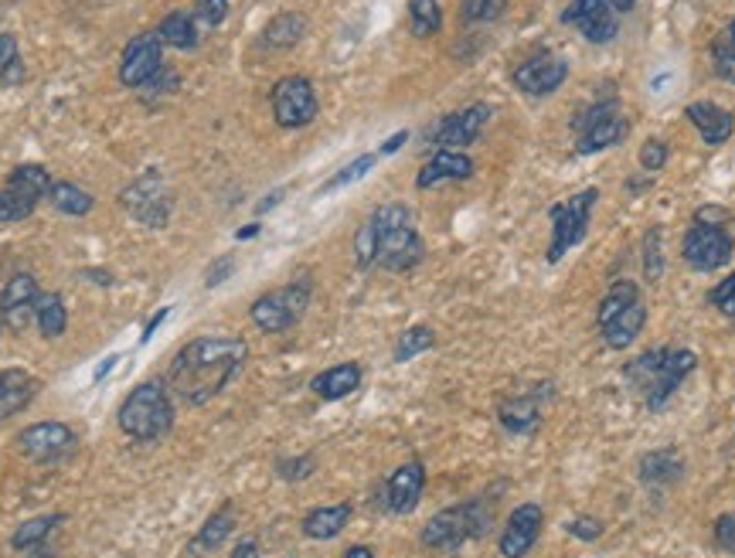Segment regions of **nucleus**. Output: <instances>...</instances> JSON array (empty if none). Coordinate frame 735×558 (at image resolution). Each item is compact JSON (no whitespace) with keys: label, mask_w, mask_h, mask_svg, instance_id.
Masks as SVG:
<instances>
[{"label":"nucleus","mask_w":735,"mask_h":558,"mask_svg":"<svg viewBox=\"0 0 735 558\" xmlns=\"http://www.w3.org/2000/svg\"><path fill=\"white\" fill-rule=\"evenodd\" d=\"M542 524H545V515L538 504H518L508 524L500 531V555L504 558H524L531 548H535L538 535H542Z\"/></svg>","instance_id":"obj_16"},{"label":"nucleus","mask_w":735,"mask_h":558,"mask_svg":"<svg viewBox=\"0 0 735 558\" xmlns=\"http://www.w3.org/2000/svg\"><path fill=\"white\" fill-rule=\"evenodd\" d=\"M48 201H52L55 212L72 215V218H83V215H89L96 208V198L86 188L72 185V181H55L52 191H48Z\"/></svg>","instance_id":"obj_30"},{"label":"nucleus","mask_w":735,"mask_h":558,"mask_svg":"<svg viewBox=\"0 0 735 558\" xmlns=\"http://www.w3.org/2000/svg\"><path fill=\"white\" fill-rule=\"evenodd\" d=\"M405 140H409V134H405V130H402V134H395V137H389L382 147H378V154H382V157H385V154H395V150H398Z\"/></svg>","instance_id":"obj_53"},{"label":"nucleus","mask_w":735,"mask_h":558,"mask_svg":"<svg viewBox=\"0 0 735 558\" xmlns=\"http://www.w3.org/2000/svg\"><path fill=\"white\" fill-rule=\"evenodd\" d=\"M681 460L674 449H657V453H647L641 460V480L644 484H671V480L681 477Z\"/></svg>","instance_id":"obj_33"},{"label":"nucleus","mask_w":735,"mask_h":558,"mask_svg":"<svg viewBox=\"0 0 735 558\" xmlns=\"http://www.w3.org/2000/svg\"><path fill=\"white\" fill-rule=\"evenodd\" d=\"M715 542H719L728 555H735V511H732V515H722V518L715 521Z\"/></svg>","instance_id":"obj_50"},{"label":"nucleus","mask_w":735,"mask_h":558,"mask_svg":"<svg viewBox=\"0 0 735 558\" xmlns=\"http://www.w3.org/2000/svg\"><path fill=\"white\" fill-rule=\"evenodd\" d=\"M712 65L719 72V79L735 86V41L728 35H722L712 48Z\"/></svg>","instance_id":"obj_42"},{"label":"nucleus","mask_w":735,"mask_h":558,"mask_svg":"<svg viewBox=\"0 0 735 558\" xmlns=\"http://www.w3.org/2000/svg\"><path fill=\"white\" fill-rule=\"evenodd\" d=\"M470 174H473V161L467 154H460V150H436V154L429 157V164L419 170L416 185L426 191L446 181H467Z\"/></svg>","instance_id":"obj_20"},{"label":"nucleus","mask_w":735,"mask_h":558,"mask_svg":"<svg viewBox=\"0 0 735 558\" xmlns=\"http://www.w3.org/2000/svg\"><path fill=\"white\" fill-rule=\"evenodd\" d=\"M38 283L31 272H17L8 279V287L0 290V317H4V324L11 327V331H24L35 314H38Z\"/></svg>","instance_id":"obj_15"},{"label":"nucleus","mask_w":735,"mask_h":558,"mask_svg":"<svg viewBox=\"0 0 735 558\" xmlns=\"http://www.w3.org/2000/svg\"><path fill=\"white\" fill-rule=\"evenodd\" d=\"M661 272H664V239H661V228H650L644 236V276L661 279Z\"/></svg>","instance_id":"obj_40"},{"label":"nucleus","mask_w":735,"mask_h":558,"mask_svg":"<svg viewBox=\"0 0 735 558\" xmlns=\"http://www.w3.org/2000/svg\"><path fill=\"white\" fill-rule=\"evenodd\" d=\"M119 429L137 443H161L174 426V402L164 382H143L119 405Z\"/></svg>","instance_id":"obj_3"},{"label":"nucleus","mask_w":735,"mask_h":558,"mask_svg":"<svg viewBox=\"0 0 735 558\" xmlns=\"http://www.w3.org/2000/svg\"><path fill=\"white\" fill-rule=\"evenodd\" d=\"M123 205L130 208L134 218H140L150 228H164L170 218V194L157 167H147L137 181L123 191Z\"/></svg>","instance_id":"obj_9"},{"label":"nucleus","mask_w":735,"mask_h":558,"mask_svg":"<svg viewBox=\"0 0 735 558\" xmlns=\"http://www.w3.org/2000/svg\"><path fill=\"white\" fill-rule=\"evenodd\" d=\"M668 157H671V150H668V143L664 140H647L644 147H641V167L647 170V174H657V170H664L668 167Z\"/></svg>","instance_id":"obj_44"},{"label":"nucleus","mask_w":735,"mask_h":558,"mask_svg":"<svg viewBox=\"0 0 735 558\" xmlns=\"http://www.w3.org/2000/svg\"><path fill=\"white\" fill-rule=\"evenodd\" d=\"M249 358V344L242 338H194L174 354L167 371V389L181 405H208L225 385L239 375Z\"/></svg>","instance_id":"obj_1"},{"label":"nucleus","mask_w":735,"mask_h":558,"mask_svg":"<svg viewBox=\"0 0 735 558\" xmlns=\"http://www.w3.org/2000/svg\"><path fill=\"white\" fill-rule=\"evenodd\" d=\"M232 528H236V511H232V504H225L221 511H215L205 524H201V531H198L194 542H191V551L208 555V551L221 548L225 538L232 535Z\"/></svg>","instance_id":"obj_28"},{"label":"nucleus","mask_w":735,"mask_h":558,"mask_svg":"<svg viewBox=\"0 0 735 558\" xmlns=\"http://www.w3.org/2000/svg\"><path fill=\"white\" fill-rule=\"evenodd\" d=\"M311 293H314V283H311L307 276H300V279H293V283H287L280 290L263 293L256 303H252L249 317H252V324L259 327V331H266V334H283V331H290V327L303 314H307Z\"/></svg>","instance_id":"obj_6"},{"label":"nucleus","mask_w":735,"mask_h":558,"mask_svg":"<svg viewBox=\"0 0 735 558\" xmlns=\"http://www.w3.org/2000/svg\"><path fill=\"white\" fill-rule=\"evenodd\" d=\"M626 134H630V119L620 116V110H617L610 116H603L599 123H593L590 130H582L575 150H579V154H599V150L617 147Z\"/></svg>","instance_id":"obj_26"},{"label":"nucleus","mask_w":735,"mask_h":558,"mask_svg":"<svg viewBox=\"0 0 735 558\" xmlns=\"http://www.w3.org/2000/svg\"><path fill=\"white\" fill-rule=\"evenodd\" d=\"M351 521V504H327V507H314V511L303 518L300 531L314 542H331Z\"/></svg>","instance_id":"obj_25"},{"label":"nucleus","mask_w":735,"mask_h":558,"mask_svg":"<svg viewBox=\"0 0 735 558\" xmlns=\"http://www.w3.org/2000/svg\"><path fill=\"white\" fill-rule=\"evenodd\" d=\"M725 35H728V38L735 41V17H732V24H728V31H725Z\"/></svg>","instance_id":"obj_59"},{"label":"nucleus","mask_w":735,"mask_h":558,"mask_svg":"<svg viewBox=\"0 0 735 558\" xmlns=\"http://www.w3.org/2000/svg\"><path fill=\"white\" fill-rule=\"evenodd\" d=\"M599 191L596 188H586L572 194L562 205H552V245H548V263H559L572 245H579L586 239V228H590V215H593V205H596Z\"/></svg>","instance_id":"obj_7"},{"label":"nucleus","mask_w":735,"mask_h":558,"mask_svg":"<svg viewBox=\"0 0 735 558\" xmlns=\"http://www.w3.org/2000/svg\"><path fill=\"white\" fill-rule=\"evenodd\" d=\"M167 314H170V307H164V310H161V314H157V317H150V324H147V327H143V338H140V341H143V344H147V341H150V338H154V334H157V327H161V324H164V320H167Z\"/></svg>","instance_id":"obj_52"},{"label":"nucleus","mask_w":735,"mask_h":558,"mask_svg":"<svg viewBox=\"0 0 735 558\" xmlns=\"http://www.w3.org/2000/svg\"><path fill=\"white\" fill-rule=\"evenodd\" d=\"M378 228V266H385L389 272H409L413 266L422 263V239L416 232L413 212L405 205H385L375 215Z\"/></svg>","instance_id":"obj_4"},{"label":"nucleus","mask_w":735,"mask_h":558,"mask_svg":"<svg viewBox=\"0 0 735 558\" xmlns=\"http://www.w3.org/2000/svg\"><path fill=\"white\" fill-rule=\"evenodd\" d=\"M610 4L617 8V14H630L633 8H637V0H610Z\"/></svg>","instance_id":"obj_57"},{"label":"nucleus","mask_w":735,"mask_h":558,"mask_svg":"<svg viewBox=\"0 0 735 558\" xmlns=\"http://www.w3.org/2000/svg\"><path fill=\"white\" fill-rule=\"evenodd\" d=\"M436 344V334L429 331V327H409L402 338H398V344H395V362L398 365H405V362H413L416 354H422V351H429Z\"/></svg>","instance_id":"obj_36"},{"label":"nucleus","mask_w":735,"mask_h":558,"mask_svg":"<svg viewBox=\"0 0 735 558\" xmlns=\"http://www.w3.org/2000/svg\"><path fill=\"white\" fill-rule=\"evenodd\" d=\"M283 194H287V188H280V191H273V194H266V201H259V208H256V212L263 215V212L276 208V205H280V201H283Z\"/></svg>","instance_id":"obj_54"},{"label":"nucleus","mask_w":735,"mask_h":558,"mask_svg":"<svg viewBox=\"0 0 735 558\" xmlns=\"http://www.w3.org/2000/svg\"><path fill=\"white\" fill-rule=\"evenodd\" d=\"M358 385H362V368L354 365V362H344V365L327 368V371H320V375L314 378V382H311L314 395L324 398V402L347 398L351 392H358Z\"/></svg>","instance_id":"obj_24"},{"label":"nucleus","mask_w":735,"mask_h":558,"mask_svg":"<svg viewBox=\"0 0 735 558\" xmlns=\"http://www.w3.org/2000/svg\"><path fill=\"white\" fill-rule=\"evenodd\" d=\"M303 35H307V17L287 11V14H276V17L266 24L263 45H266V48H276V52H283V48H293Z\"/></svg>","instance_id":"obj_29"},{"label":"nucleus","mask_w":735,"mask_h":558,"mask_svg":"<svg viewBox=\"0 0 735 558\" xmlns=\"http://www.w3.org/2000/svg\"><path fill=\"white\" fill-rule=\"evenodd\" d=\"M164 68V41L157 31H143L130 38L119 59V83L130 89H143L161 75Z\"/></svg>","instance_id":"obj_10"},{"label":"nucleus","mask_w":735,"mask_h":558,"mask_svg":"<svg viewBox=\"0 0 735 558\" xmlns=\"http://www.w3.org/2000/svg\"><path fill=\"white\" fill-rule=\"evenodd\" d=\"M344 558H375V551H371L368 545H351V548L344 551Z\"/></svg>","instance_id":"obj_56"},{"label":"nucleus","mask_w":735,"mask_h":558,"mask_svg":"<svg viewBox=\"0 0 735 558\" xmlns=\"http://www.w3.org/2000/svg\"><path fill=\"white\" fill-rule=\"evenodd\" d=\"M426 487V470L419 460L402 464L385 484V507L392 515H413Z\"/></svg>","instance_id":"obj_18"},{"label":"nucleus","mask_w":735,"mask_h":558,"mask_svg":"<svg viewBox=\"0 0 735 558\" xmlns=\"http://www.w3.org/2000/svg\"><path fill=\"white\" fill-rule=\"evenodd\" d=\"M164 48H181V52H191V48L201 45V35H205V28H201V21L194 17V11H174L161 21L157 28Z\"/></svg>","instance_id":"obj_27"},{"label":"nucleus","mask_w":735,"mask_h":558,"mask_svg":"<svg viewBox=\"0 0 735 558\" xmlns=\"http://www.w3.org/2000/svg\"><path fill=\"white\" fill-rule=\"evenodd\" d=\"M681 249H684V263H688L692 269H698V272H715V269H722L732 259L735 242H732V236L725 232L722 225H701V221H695L688 228V236H684V245Z\"/></svg>","instance_id":"obj_11"},{"label":"nucleus","mask_w":735,"mask_h":558,"mask_svg":"<svg viewBox=\"0 0 735 558\" xmlns=\"http://www.w3.org/2000/svg\"><path fill=\"white\" fill-rule=\"evenodd\" d=\"M38 392V378L24 368H4L0 371V422L17 416Z\"/></svg>","instance_id":"obj_22"},{"label":"nucleus","mask_w":735,"mask_h":558,"mask_svg":"<svg viewBox=\"0 0 735 558\" xmlns=\"http://www.w3.org/2000/svg\"><path fill=\"white\" fill-rule=\"evenodd\" d=\"M232 558H259V545L252 542V538H242V542L236 545Z\"/></svg>","instance_id":"obj_51"},{"label":"nucleus","mask_w":735,"mask_h":558,"mask_svg":"<svg viewBox=\"0 0 735 558\" xmlns=\"http://www.w3.org/2000/svg\"><path fill=\"white\" fill-rule=\"evenodd\" d=\"M562 21L575 24V28L586 35V41H593V45H610L620 31V14L610 0H572Z\"/></svg>","instance_id":"obj_13"},{"label":"nucleus","mask_w":735,"mask_h":558,"mask_svg":"<svg viewBox=\"0 0 735 558\" xmlns=\"http://www.w3.org/2000/svg\"><path fill=\"white\" fill-rule=\"evenodd\" d=\"M695 368H698L695 351L650 347L623 368V378H626V385L644 398L650 413H661Z\"/></svg>","instance_id":"obj_2"},{"label":"nucleus","mask_w":735,"mask_h":558,"mask_svg":"<svg viewBox=\"0 0 735 558\" xmlns=\"http://www.w3.org/2000/svg\"><path fill=\"white\" fill-rule=\"evenodd\" d=\"M708 303H712V307H719L725 317H735V272L728 279H722V283L712 293H708Z\"/></svg>","instance_id":"obj_46"},{"label":"nucleus","mask_w":735,"mask_h":558,"mask_svg":"<svg viewBox=\"0 0 735 558\" xmlns=\"http://www.w3.org/2000/svg\"><path fill=\"white\" fill-rule=\"evenodd\" d=\"M62 521H65V515H41V518L24 521V524L14 531V535H11V548L28 551V548H35V545H41Z\"/></svg>","instance_id":"obj_34"},{"label":"nucleus","mask_w":735,"mask_h":558,"mask_svg":"<svg viewBox=\"0 0 735 558\" xmlns=\"http://www.w3.org/2000/svg\"><path fill=\"white\" fill-rule=\"evenodd\" d=\"M508 0H464V17L467 21H494L504 14Z\"/></svg>","instance_id":"obj_45"},{"label":"nucleus","mask_w":735,"mask_h":558,"mask_svg":"<svg viewBox=\"0 0 735 558\" xmlns=\"http://www.w3.org/2000/svg\"><path fill=\"white\" fill-rule=\"evenodd\" d=\"M21 75H24V65H21V52H17V38L0 35V79L17 83Z\"/></svg>","instance_id":"obj_41"},{"label":"nucleus","mask_w":735,"mask_h":558,"mask_svg":"<svg viewBox=\"0 0 735 558\" xmlns=\"http://www.w3.org/2000/svg\"><path fill=\"white\" fill-rule=\"evenodd\" d=\"M569 75V65L559 55H535L515 68V86L528 96H548L555 92Z\"/></svg>","instance_id":"obj_17"},{"label":"nucleus","mask_w":735,"mask_h":558,"mask_svg":"<svg viewBox=\"0 0 735 558\" xmlns=\"http://www.w3.org/2000/svg\"><path fill=\"white\" fill-rule=\"evenodd\" d=\"M566 528H569V535H575L579 542H596V538L603 535V521H596V518H590V515L572 518Z\"/></svg>","instance_id":"obj_47"},{"label":"nucleus","mask_w":735,"mask_h":558,"mask_svg":"<svg viewBox=\"0 0 735 558\" xmlns=\"http://www.w3.org/2000/svg\"><path fill=\"white\" fill-rule=\"evenodd\" d=\"M35 208H38L35 198L21 194V191H14L8 185L0 188V221H24V218H31Z\"/></svg>","instance_id":"obj_37"},{"label":"nucleus","mask_w":735,"mask_h":558,"mask_svg":"<svg viewBox=\"0 0 735 558\" xmlns=\"http://www.w3.org/2000/svg\"><path fill=\"white\" fill-rule=\"evenodd\" d=\"M228 8L232 0H194V17L201 21V28H218V24L228 17Z\"/></svg>","instance_id":"obj_43"},{"label":"nucleus","mask_w":735,"mask_h":558,"mask_svg":"<svg viewBox=\"0 0 735 558\" xmlns=\"http://www.w3.org/2000/svg\"><path fill=\"white\" fill-rule=\"evenodd\" d=\"M409 28L416 38H433L443 28L440 0H409Z\"/></svg>","instance_id":"obj_35"},{"label":"nucleus","mask_w":735,"mask_h":558,"mask_svg":"<svg viewBox=\"0 0 735 558\" xmlns=\"http://www.w3.org/2000/svg\"><path fill=\"white\" fill-rule=\"evenodd\" d=\"M494 521V511L484 497L467 500V504H453L446 511L429 518V524L422 528V545L433 551H456L460 545L487 535V528Z\"/></svg>","instance_id":"obj_5"},{"label":"nucleus","mask_w":735,"mask_h":558,"mask_svg":"<svg viewBox=\"0 0 735 558\" xmlns=\"http://www.w3.org/2000/svg\"><path fill=\"white\" fill-rule=\"evenodd\" d=\"M276 473L283 480H303L314 473V456H293V460H280L276 464Z\"/></svg>","instance_id":"obj_48"},{"label":"nucleus","mask_w":735,"mask_h":558,"mask_svg":"<svg viewBox=\"0 0 735 558\" xmlns=\"http://www.w3.org/2000/svg\"><path fill=\"white\" fill-rule=\"evenodd\" d=\"M35 320H38V331H41V338H52V341H55V338H62V334H65V327H68L65 300H62L59 293H41Z\"/></svg>","instance_id":"obj_32"},{"label":"nucleus","mask_w":735,"mask_h":558,"mask_svg":"<svg viewBox=\"0 0 735 558\" xmlns=\"http://www.w3.org/2000/svg\"><path fill=\"white\" fill-rule=\"evenodd\" d=\"M116 362H119V354H110V358H106L103 365H99V368H96V375H92V378H96V382H103V378H106V375H110V371L116 368Z\"/></svg>","instance_id":"obj_55"},{"label":"nucleus","mask_w":735,"mask_h":558,"mask_svg":"<svg viewBox=\"0 0 735 558\" xmlns=\"http://www.w3.org/2000/svg\"><path fill=\"white\" fill-rule=\"evenodd\" d=\"M375 161H378V154H362L358 161H351L341 174H334L331 181H324V185H320V194H331V191H338V188H344V185L362 181V177L375 167Z\"/></svg>","instance_id":"obj_39"},{"label":"nucleus","mask_w":735,"mask_h":558,"mask_svg":"<svg viewBox=\"0 0 735 558\" xmlns=\"http://www.w3.org/2000/svg\"><path fill=\"white\" fill-rule=\"evenodd\" d=\"M17 449L28 456L31 464H59L75 449V433L65 422H35L21 429Z\"/></svg>","instance_id":"obj_12"},{"label":"nucleus","mask_w":735,"mask_h":558,"mask_svg":"<svg viewBox=\"0 0 735 558\" xmlns=\"http://www.w3.org/2000/svg\"><path fill=\"white\" fill-rule=\"evenodd\" d=\"M491 119V106L487 103H473L460 113H449L436 123L433 130V143L440 150H460V147H470L477 143V137L484 134V126Z\"/></svg>","instance_id":"obj_14"},{"label":"nucleus","mask_w":735,"mask_h":558,"mask_svg":"<svg viewBox=\"0 0 735 558\" xmlns=\"http://www.w3.org/2000/svg\"><path fill=\"white\" fill-rule=\"evenodd\" d=\"M545 395V392H542ZM542 395H515L497 409L500 426L515 436H531L542 426Z\"/></svg>","instance_id":"obj_23"},{"label":"nucleus","mask_w":735,"mask_h":558,"mask_svg":"<svg viewBox=\"0 0 735 558\" xmlns=\"http://www.w3.org/2000/svg\"><path fill=\"white\" fill-rule=\"evenodd\" d=\"M354 263L358 269H371L378 263V228H375V218H368L358 236H354Z\"/></svg>","instance_id":"obj_38"},{"label":"nucleus","mask_w":735,"mask_h":558,"mask_svg":"<svg viewBox=\"0 0 735 558\" xmlns=\"http://www.w3.org/2000/svg\"><path fill=\"white\" fill-rule=\"evenodd\" d=\"M52 174H48L41 164H17L11 174H8V188H14V191H21V194H28V198H35V201H41V198H48V191H52Z\"/></svg>","instance_id":"obj_31"},{"label":"nucleus","mask_w":735,"mask_h":558,"mask_svg":"<svg viewBox=\"0 0 735 558\" xmlns=\"http://www.w3.org/2000/svg\"><path fill=\"white\" fill-rule=\"evenodd\" d=\"M684 116L692 119V126L701 134V140L708 147H722L735 134V116L728 110H722L719 103H692L684 110Z\"/></svg>","instance_id":"obj_21"},{"label":"nucleus","mask_w":735,"mask_h":558,"mask_svg":"<svg viewBox=\"0 0 735 558\" xmlns=\"http://www.w3.org/2000/svg\"><path fill=\"white\" fill-rule=\"evenodd\" d=\"M644 324H647V303H644V296H637V300H630L626 307H620L613 317H606V320L599 324V334H603L606 347L626 351L633 341L641 338Z\"/></svg>","instance_id":"obj_19"},{"label":"nucleus","mask_w":735,"mask_h":558,"mask_svg":"<svg viewBox=\"0 0 735 558\" xmlns=\"http://www.w3.org/2000/svg\"><path fill=\"white\" fill-rule=\"evenodd\" d=\"M256 232H259V225H249V228H242V232H239V239H252Z\"/></svg>","instance_id":"obj_58"},{"label":"nucleus","mask_w":735,"mask_h":558,"mask_svg":"<svg viewBox=\"0 0 735 558\" xmlns=\"http://www.w3.org/2000/svg\"><path fill=\"white\" fill-rule=\"evenodd\" d=\"M236 272V259L232 256H221V259H215L212 266H208V272H205V287L208 290H215V287H221L228 276Z\"/></svg>","instance_id":"obj_49"},{"label":"nucleus","mask_w":735,"mask_h":558,"mask_svg":"<svg viewBox=\"0 0 735 558\" xmlns=\"http://www.w3.org/2000/svg\"><path fill=\"white\" fill-rule=\"evenodd\" d=\"M273 116L276 123L283 126V130H300V126H311L317 119V92L311 86V79H303V75H287L273 86Z\"/></svg>","instance_id":"obj_8"}]
</instances>
